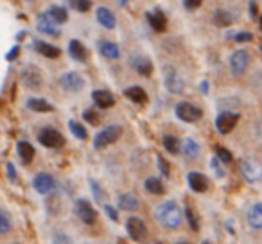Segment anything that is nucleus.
<instances>
[{"mask_svg": "<svg viewBox=\"0 0 262 244\" xmlns=\"http://www.w3.org/2000/svg\"><path fill=\"white\" fill-rule=\"evenodd\" d=\"M155 215H157V221L165 228H178L182 225V210L174 201H165L158 205Z\"/></svg>", "mask_w": 262, "mask_h": 244, "instance_id": "obj_1", "label": "nucleus"}, {"mask_svg": "<svg viewBox=\"0 0 262 244\" xmlns=\"http://www.w3.org/2000/svg\"><path fill=\"white\" fill-rule=\"evenodd\" d=\"M120 133H122V128L120 126H106V128H102L101 131L95 135L94 139V147H97V149H104V147L112 146V144H115L117 140L120 139Z\"/></svg>", "mask_w": 262, "mask_h": 244, "instance_id": "obj_2", "label": "nucleus"}, {"mask_svg": "<svg viewBox=\"0 0 262 244\" xmlns=\"http://www.w3.org/2000/svg\"><path fill=\"white\" fill-rule=\"evenodd\" d=\"M38 142H40L41 146L49 147V149H59V147L65 146L63 135L58 131V129H52V128L41 129L40 135H38Z\"/></svg>", "mask_w": 262, "mask_h": 244, "instance_id": "obj_3", "label": "nucleus"}, {"mask_svg": "<svg viewBox=\"0 0 262 244\" xmlns=\"http://www.w3.org/2000/svg\"><path fill=\"white\" fill-rule=\"evenodd\" d=\"M239 169L243 172L244 180L250 183L260 182L262 180V165L255 160H250V158H243L239 164Z\"/></svg>", "mask_w": 262, "mask_h": 244, "instance_id": "obj_4", "label": "nucleus"}, {"mask_svg": "<svg viewBox=\"0 0 262 244\" xmlns=\"http://www.w3.org/2000/svg\"><path fill=\"white\" fill-rule=\"evenodd\" d=\"M22 81L29 90H40L41 84H43V74L38 66L27 65L22 70Z\"/></svg>", "mask_w": 262, "mask_h": 244, "instance_id": "obj_5", "label": "nucleus"}, {"mask_svg": "<svg viewBox=\"0 0 262 244\" xmlns=\"http://www.w3.org/2000/svg\"><path fill=\"white\" fill-rule=\"evenodd\" d=\"M201 115H203L201 108H198L192 102H180L176 106V117L183 122H196V120L201 119Z\"/></svg>", "mask_w": 262, "mask_h": 244, "instance_id": "obj_6", "label": "nucleus"}, {"mask_svg": "<svg viewBox=\"0 0 262 244\" xmlns=\"http://www.w3.org/2000/svg\"><path fill=\"white\" fill-rule=\"evenodd\" d=\"M237 120H239V113H233V112H223L217 115L215 119V128L221 135H226L230 133L233 128H235Z\"/></svg>", "mask_w": 262, "mask_h": 244, "instance_id": "obj_7", "label": "nucleus"}, {"mask_svg": "<svg viewBox=\"0 0 262 244\" xmlns=\"http://www.w3.org/2000/svg\"><path fill=\"white\" fill-rule=\"evenodd\" d=\"M248 65H250V54L246 51H235L230 58V69H232L233 76H241L246 72Z\"/></svg>", "mask_w": 262, "mask_h": 244, "instance_id": "obj_8", "label": "nucleus"}, {"mask_svg": "<svg viewBox=\"0 0 262 244\" xmlns=\"http://www.w3.org/2000/svg\"><path fill=\"white\" fill-rule=\"evenodd\" d=\"M126 230L127 233H129V237L133 240H144L147 235V228L146 225H144V221L140 217H129L126 223Z\"/></svg>", "mask_w": 262, "mask_h": 244, "instance_id": "obj_9", "label": "nucleus"}, {"mask_svg": "<svg viewBox=\"0 0 262 244\" xmlns=\"http://www.w3.org/2000/svg\"><path fill=\"white\" fill-rule=\"evenodd\" d=\"M59 84L65 88L67 92H81L84 86V79L77 72H67L59 77Z\"/></svg>", "mask_w": 262, "mask_h": 244, "instance_id": "obj_10", "label": "nucleus"}, {"mask_svg": "<svg viewBox=\"0 0 262 244\" xmlns=\"http://www.w3.org/2000/svg\"><path fill=\"white\" fill-rule=\"evenodd\" d=\"M76 214L79 215V219L86 225H94L95 219H97V212L94 210L90 203L86 199H77L76 203Z\"/></svg>", "mask_w": 262, "mask_h": 244, "instance_id": "obj_11", "label": "nucleus"}, {"mask_svg": "<svg viewBox=\"0 0 262 244\" xmlns=\"http://www.w3.org/2000/svg\"><path fill=\"white\" fill-rule=\"evenodd\" d=\"M38 31L43 34H49V36H58L59 31H58V22L52 18L49 13H43V15L38 16V24H36Z\"/></svg>", "mask_w": 262, "mask_h": 244, "instance_id": "obj_12", "label": "nucleus"}, {"mask_svg": "<svg viewBox=\"0 0 262 244\" xmlns=\"http://www.w3.org/2000/svg\"><path fill=\"white\" fill-rule=\"evenodd\" d=\"M33 185H34V189H36V192L49 194V192H52V190H54L56 182H54V178L49 174V172H40V174L34 178Z\"/></svg>", "mask_w": 262, "mask_h": 244, "instance_id": "obj_13", "label": "nucleus"}, {"mask_svg": "<svg viewBox=\"0 0 262 244\" xmlns=\"http://www.w3.org/2000/svg\"><path fill=\"white\" fill-rule=\"evenodd\" d=\"M165 86H167V90L171 94H182L183 88H185V83H183V79L178 76L176 70H167L165 72Z\"/></svg>", "mask_w": 262, "mask_h": 244, "instance_id": "obj_14", "label": "nucleus"}, {"mask_svg": "<svg viewBox=\"0 0 262 244\" xmlns=\"http://www.w3.org/2000/svg\"><path fill=\"white\" fill-rule=\"evenodd\" d=\"M187 182H189V187L194 190V192H207L208 189V180L207 176H203L201 172H189L187 174Z\"/></svg>", "mask_w": 262, "mask_h": 244, "instance_id": "obj_15", "label": "nucleus"}, {"mask_svg": "<svg viewBox=\"0 0 262 244\" xmlns=\"http://www.w3.org/2000/svg\"><path fill=\"white\" fill-rule=\"evenodd\" d=\"M92 99H94L95 104L102 109L112 108V106L115 104V95L108 90H95L94 94H92Z\"/></svg>", "mask_w": 262, "mask_h": 244, "instance_id": "obj_16", "label": "nucleus"}, {"mask_svg": "<svg viewBox=\"0 0 262 244\" xmlns=\"http://www.w3.org/2000/svg\"><path fill=\"white\" fill-rule=\"evenodd\" d=\"M147 22H149V26L153 27L157 33H164L165 27H167V18H165V15L160 9H155V11L147 13Z\"/></svg>", "mask_w": 262, "mask_h": 244, "instance_id": "obj_17", "label": "nucleus"}, {"mask_svg": "<svg viewBox=\"0 0 262 244\" xmlns=\"http://www.w3.org/2000/svg\"><path fill=\"white\" fill-rule=\"evenodd\" d=\"M95 16H97V22L101 24L102 27H106V29H113V27H115V15H113L108 8H102V6L97 8Z\"/></svg>", "mask_w": 262, "mask_h": 244, "instance_id": "obj_18", "label": "nucleus"}, {"mask_svg": "<svg viewBox=\"0 0 262 244\" xmlns=\"http://www.w3.org/2000/svg\"><path fill=\"white\" fill-rule=\"evenodd\" d=\"M124 95H126L129 101L137 102V104H144V102H147V94L144 88L140 86H129L124 90Z\"/></svg>", "mask_w": 262, "mask_h": 244, "instance_id": "obj_19", "label": "nucleus"}, {"mask_svg": "<svg viewBox=\"0 0 262 244\" xmlns=\"http://www.w3.org/2000/svg\"><path fill=\"white\" fill-rule=\"evenodd\" d=\"M139 197L135 196V194H122V196L119 197V208H122V210H127V212H135L137 208H139Z\"/></svg>", "mask_w": 262, "mask_h": 244, "instance_id": "obj_20", "label": "nucleus"}, {"mask_svg": "<svg viewBox=\"0 0 262 244\" xmlns=\"http://www.w3.org/2000/svg\"><path fill=\"white\" fill-rule=\"evenodd\" d=\"M69 54L72 56V59H76V61H84L88 56L86 49L83 47V43H81L79 40H70L69 43Z\"/></svg>", "mask_w": 262, "mask_h": 244, "instance_id": "obj_21", "label": "nucleus"}, {"mask_svg": "<svg viewBox=\"0 0 262 244\" xmlns=\"http://www.w3.org/2000/svg\"><path fill=\"white\" fill-rule=\"evenodd\" d=\"M99 52H101L104 58H110V59H117L120 56V51L113 41H99Z\"/></svg>", "mask_w": 262, "mask_h": 244, "instance_id": "obj_22", "label": "nucleus"}, {"mask_svg": "<svg viewBox=\"0 0 262 244\" xmlns=\"http://www.w3.org/2000/svg\"><path fill=\"white\" fill-rule=\"evenodd\" d=\"M248 223L253 228H262V203H255L248 212Z\"/></svg>", "mask_w": 262, "mask_h": 244, "instance_id": "obj_23", "label": "nucleus"}, {"mask_svg": "<svg viewBox=\"0 0 262 244\" xmlns=\"http://www.w3.org/2000/svg\"><path fill=\"white\" fill-rule=\"evenodd\" d=\"M182 153L185 158L192 160V158H196L200 154V146H198V142L194 139H185L182 142Z\"/></svg>", "mask_w": 262, "mask_h": 244, "instance_id": "obj_24", "label": "nucleus"}, {"mask_svg": "<svg viewBox=\"0 0 262 244\" xmlns=\"http://www.w3.org/2000/svg\"><path fill=\"white\" fill-rule=\"evenodd\" d=\"M16 151H18V157L22 158L24 164H31L34 158V147L31 146L29 142H26V140H22V142H18V146H16Z\"/></svg>", "mask_w": 262, "mask_h": 244, "instance_id": "obj_25", "label": "nucleus"}, {"mask_svg": "<svg viewBox=\"0 0 262 244\" xmlns=\"http://www.w3.org/2000/svg\"><path fill=\"white\" fill-rule=\"evenodd\" d=\"M34 47H36V51L40 52L41 56H45V58H58V56L61 54V51H59L58 47H54V45H51V43H45V41H36Z\"/></svg>", "mask_w": 262, "mask_h": 244, "instance_id": "obj_26", "label": "nucleus"}, {"mask_svg": "<svg viewBox=\"0 0 262 244\" xmlns=\"http://www.w3.org/2000/svg\"><path fill=\"white\" fill-rule=\"evenodd\" d=\"M133 69L144 77H149L151 72H153V65H151V61L147 58H137L133 61Z\"/></svg>", "mask_w": 262, "mask_h": 244, "instance_id": "obj_27", "label": "nucleus"}, {"mask_svg": "<svg viewBox=\"0 0 262 244\" xmlns=\"http://www.w3.org/2000/svg\"><path fill=\"white\" fill-rule=\"evenodd\" d=\"M232 22H233V15L230 11H226V9H217L214 13V24L217 27H226Z\"/></svg>", "mask_w": 262, "mask_h": 244, "instance_id": "obj_28", "label": "nucleus"}, {"mask_svg": "<svg viewBox=\"0 0 262 244\" xmlns=\"http://www.w3.org/2000/svg\"><path fill=\"white\" fill-rule=\"evenodd\" d=\"M144 185H146L147 192H151V194H164L165 192L164 183H162L158 178H153V176H151V178H147Z\"/></svg>", "mask_w": 262, "mask_h": 244, "instance_id": "obj_29", "label": "nucleus"}, {"mask_svg": "<svg viewBox=\"0 0 262 244\" xmlns=\"http://www.w3.org/2000/svg\"><path fill=\"white\" fill-rule=\"evenodd\" d=\"M27 106H29L31 109H34V112H52V109H54L52 104H49L43 99H29Z\"/></svg>", "mask_w": 262, "mask_h": 244, "instance_id": "obj_30", "label": "nucleus"}, {"mask_svg": "<svg viewBox=\"0 0 262 244\" xmlns=\"http://www.w3.org/2000/svg\"><path fill=\"white\" fill-rule=\"evenodd\" d=\"M164 147L172 154H176V153H180V151H182V144H180V140L176 139V137H172V135L164 137Z\"/></svg>", "mask_w": 262, "mask_h": 244, "instance_id": "obj_31", "label": "nucleus"}, {"mask_svg": "<svg viewBox=\"0 0 262 244\" xmlns=\"http://www.w3.org/2000/svg\"><path fill=\"white\" fill-rule=\"evenodd\" d=\"M47 13H49V15H51L52 18H54L58 24H65V22H67V18H69V15H67V9L59 8V6H52V8L49 9Z\"/></svg>", "mask_w": 262, "mask_h": 244, "instance_id": "obj_32", "label": "nucleus"}, {"mask_svg": "<svg viewBox=\"0 0 262 244\" xmlns=\"http://www.w3.org/2000/svg\"><path fill=\"white\" fill-rule=\"evenodd\" d=\"M185 215H187V221H189L190 228H192L194 232H198V230H200V221H198V214L194 212V208L190 207V205H187Z\"/></svg>", "mask_w": 262, "mask_h": 244, "instance_id": "obj_33", "label": "nucleus"}, {"mask_svg": "<svg viewBox=\"0 0 262 244\" xmlns=\"http://www.w3.org/2000/svg\"><path fill=\"white\" fill-rule=\"evenodd\" d=\"M69 129L74 133V137H77L79 140L86 139V129H84L83 126L79 124V122H74V120H70V122H69Z\"/></svg>", "mask_w": 262, "mask_h": 244, "instance_id": "obj_34", "label": "nucleus"}, {"mask_svg": "<svg viewBox=\"0 0 262 244\" xmlns=\"http://www.w3.org/2000/svg\"><path fill=\"white\" fill-rule=\"evenodd\" d=\"M11 228V221H9V215L6 210H0V233H8Z\"/></svg>", "mask_w": 262, "mask_h": 244, "instance_id": "obj_35", "label": "nucleus"}, {"mask_svg": "<svg viewBox=\"0 0 262 244\" xmlns=\"http://www.w3.org/2000/svg\"><path fill=\"white\" fill-rule=\"evenodd\" d=\"M69 2H70V6L79 13L88 11V9H90V4H92L90 0H69Z\"/></svg>", "mask_w": 262, "mask_h": 244, "instance_id": "obj_36", "label": "nucleus"}, {"mask_svg": "<svg viewBox=\"0 0 262 244\" xmlns=\"http://www.w3.org/2000/svg\"><path fill=\"white\" fill-rule=\"evenodd\" d=\"M83 117L88 120V122H90V124H94V126H97V124H99V115L94 112V109H84Z\"/></svg>", "mask_w": 262, "mask_h": 244, "instance_id": "obj_37", "label": "nucleus"}, {"mask_svg": "<svg viewBox=\"0 0 262 244\" xmlns=\"http://www.w3.org/2000/svg\"><path fill=\"white\" fill-rule=\"evenodd\" d=\"M215 153H217V157H219V160L223 162V164H228L230 160H232V154L228 153V151L225 149V147H221L219 146L217 149H215Z\"/></svg>", "mask_w": 262, "mask_h": 244, "instance_id": "obj_38", "label": "nucleus"}, {"mask_svg": "<svg viewBox=\"0 0 262 244\" xmlns=\"http://www.w3.org/2000/svg\"><path fill=\"white\" fill-rule=\"evenodd\" d=\"M157 162H158V167L162 169V174H164V176H169V165H167V162L164 160V157H160V154H158V157H157Z\"/></svg>", "mask_w": 262, "mask_h": 244, "instance_id": "obj_39", "label": "nucleus"}, {"mask_svg": "<svg viewBox=\"0 0 262 244\" xmlns=\"http://www.w3.org/2000/svg\"><path fill=\"white\" fill-rule=\"evenodd\" d=\"M6 171H8V178L11 180V182H15V180H16V169H15V165H13L11 162H8V164H6Z\"/></svg>", "mask_w": 262, "mask_h": 244, "instance_id": "obj_40", "label": "nucleus"}, {"mask_svg": "<svg viewBox=\"0 0 262 244\" xmlns=\"http://www.w3.org/2000/svg\"><path fill=\"white\" fill-rule=\"evenodd\" d=\"M201 2H203V0H183V6H185L187 9H190V11H192V9L200 8Z\"/></svg>", "mask_w": 262, "mask_h": 244, "instance_id": "obj_41", "label": "nucleus"}, {"mask_svg": "<svg viewBox=\"0 0 262 244\" xmlns=\"http://www.w3.org/2000/svg\"><path fill=\"white\" fill-rule=\"evenodd\" d=\"M233 40L235 41H251V34L250 33H237L235 36H233Z\"/></svg>", "mask_w": 262, "mask_h": 244, "instance_id": "obj_42", "label": "nucleus"}, {"mask_svg": "<svg viewBox=\"0 0 262 244\" xmlns=\"http://www.w3.org/2000/svg\"><path fill=\"white\" fill-rule=\"evenodd\" d=\"M90 185H92V189H94V196H95V199L101 201V196H102V194H101V187H99L97 183L94 182V180H90Z\"/></svg>", "mask_w": 262, "mask_h": 244, "instance_id": "obj_43", "label": "nucleus"}, {"mask_svg": "<svg viewBox=\"0 0 262 244\" xmlns=\"http://www.w3.org/2000/svg\"><path fill=\"white\" fill-rule=\"evenodd\" d=\"M219 162H221V160H215V158H214V160H212V169H214V171L217 172L219 178H223V174H225V172H223V169H221V165H219Z\"/></svg>", "mask_w": 262, "mask_h": 244, "instance_id": "obj_44", "label": "nucleus"}, {"mask_svg": "<svg viewBox=\"0 0 262 244\" xmlns=\"http://www.w3.org/2000/svg\"><path fill=\"white\" fill-rule=\"evenodd\" d=\"M104 210H106V214L110 215V219H112V221H117V219H119V215H117V212L113 210V208L110 207V205H104Z\"/></svg>", "mask_w": 262, "mask_h": 244, "instance_id": "obj_45", "label": "nucleus"}, {"mask_svg": "<svg viewBox=\"0 0 262 244\" xmlns=\"http://www.w3.org/2000/svg\"><path fill=\"white\" fill-rule=\"evenodd\" d=\"M257 139L262 142V120H258L257 122Z\"/></svg>", "mask_w": 262, "mask_h": 244, "instance_id": "obj_46", "label": "nucleus"}, {"mask_svg": "<svg viewBox=\"0 0 262 244\" xmlns=\"http://www.w3.org/2000/svg\"><path fill=\"white\" fill-rule=\"evenodd\" d=\"M18 51H20L18 47H15V49H13V51H11V52H9V54H8V59H13V58H16V56H18Z\"/></svg>", "mask_w": 262, "mask_h": 244, "instance_id": "obj_47", "label": "nucleus"}, {"mask_svg": "<svg viewBox=\"0 0 262 244\" xmlns=\"http://www.w3.org/2000/svg\"><path fill=\"white\" fill-rule=\"evenodd\" d=\"M200 88H203V92L207 94V92H208V90H207V88H208V83H207V81H203V83L200 84Z\"/></svg>", "mask_w": 262, "mask_h": 244, "instance_id": "obj_48", "label": "nucleus"}, {"mask_svg": "<svg viewBox=\"0 0 262 244\" xmlns=\"http://www.w3.org/2000/svg\"><path fill=\"white\" fill-rule=\"evenodd\" d=\"M126 2H127V0H119V4H120V6H124Z\"/></svg>", "mask_w": 262, "mask_h": 244, "instance_id": "obj_49", "label": "nucleus"}, {"mask_svg": "<svg viewBox=\"0 0 262 244\" xmlns=\"http://www.w3.org/2000/svg\"><path fill=\"white\" fill-rule=\"evenodd\" d=\"M176 244H189V242H176Z\"/></svg>", "mask_w": 262, "mask_h": 244, "instance_id": "obj_50", "label": "nucleus"}, {"mask_svg": "<svg viewBox=\"0 0 262 244\" xmlns=\"http://www.w3.org/2000/svg\"><path fill=\"white\" fill-rule=\"evenodd\" d=\"M203 244H210V242H208V240H205V242Z\"/></svg>", "mask_w": 262, "mask_h": 244, "instance_id": "obj_51", "label": "nucleus"}, {"mask_svg": "<svg viewBox=\"0 0 262 244\" xmlns=\"http://www.w3.org/2000/svg\"><path fill=\"white\" fill-rule=\"evenodd\" d=\"M158 244H160V242H158Z\"/></svg>", "mask_w": 262, "mask_h": 244, "instance_id": "obj_52", "label": "nucleus"}]
</instances>
